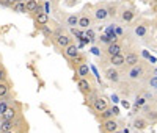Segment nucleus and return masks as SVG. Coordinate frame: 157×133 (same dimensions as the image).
I'll return each instance as SVG.
<instances>
[{
    "label": "nucleus",
    "instance_id": "obj_1",
    "mask_svg": "<svg viewBox=\"0 0 157 133\" xmlns=\"http://www.w3.org/2000/svg\"><path fill=\"white\" fill-rule=\"evenodd\" d=\"M145 72H146L145 66H143L141 63H138L137 66H134V68H130V69H129L127 77H129L130 80H138V78H141L143 75H145Z\"/></svg>",
    "mask_w": 157,
    "mask_h": 133
},
{
    "label": "nucleus",
    "instance_id": "obj_2",
    "mask_svg": "<svg viewBox=\"0 0 157 133\" xmlns=\"http://www.w3.org/2000/svg\"><path fill=\"white\" fill-rule=\"evenodd\" d=\"M54 39H55V42H57L60 47H63V49H66L68 46H71V38H69L66 33H63L61 30L55 31V35H54Z\"/></svg>",
    "mask_w": 157,
    "mask_h": 133
},
{
    "label": "nucleus",
    "instance_id": "obj_3",
    "mask_svg": "<svg viewBox=\"0 0 157 133\" xmlns=\"http://www.w3.org/2000/svg\"><path fill=\"white\" fill-rule=\"evenodd\" d=\"M93 108L96 113H102V111H105L109 108V103H107V99H104V97H98L93 100Z\"/></svg>",
    "mask_w": 157,
    "mask_h": 133
},
{
    "label": "nucleus",
    "instance_id": "obj_4",
    "mask_svg": "<svg viewBox=\"0 0 157 133\" xmlns=\"http://www.w3.org/2000/svg\"><path fill=\"white\" fill-rule=\"evenodd\" d=\"M118 127H120V124H118L113 117L112 119H105L104 124H102V128H104V131H105V133H113V131L118 130Z\"/></svg>",
    "mask_w": 157,
    "mask_h": 133
},
{
    "label": "nucleus",
    "instance_id": "obj_5",
    "mask_svg": "<svg viewBox=\"0 0 157 133\" xmlns=\"http://www.w3.org/2000/svg\"><path fill=\"white\" fill-rule=\"evenodd\" d=\"M104 75H105L107 80H110V82H113V83L120 82V72H118L116 68H113V66H112V68H109V69H105Z\"/></svg>",
    "mask_w": 157,
    "mask_h": 133
},
{
    "label": "nucleus",
    "instance_id": "obj_6",
    "mask_svg": "<svg viewBox=\"0 0 157 133\" xmlns=\"http://www.w3.org/2000/svg\"><path fill=\"white\" fill-rule=\"evenodd\" d=\"M109 17V8H105V6H98L96 9H94V19L96 20H105Z\"/></svg>",
    "mask_w": 157,
    "mask_h": 133
},
{
    "label": "nucleus",
    "instance_id": "obj_7",
    "mask_svg": "<svg viewBox=\"0 0 157 133\" xmlns=\"http://www.w3.org/2000/svg\"><path fill=\"white\" fill-rule=\"evenodd\" d=\"M77 86H78V89H80V91L83 92V94H88V92H91V83L88 82L86 78H83V77L78 78Z\"/></svg>",
    "mask_w": 157,
    "mask_h": 133
},
{
    "label": "nucleus",
    "instance_id": "obj_8",
    "mask_svg": "<svg viewBox=\"0 0 157 133\" xmlns=\"http://www.w3.org/2000/svg\"><path fill=\"white\" fill-rule=\"evenodd\" d=\"M110 63H112L113 68H120V66H124L126 64V57L121 55V53H118V55L110 57Z\"/></svg>",
    "mask_w": 157,
    "mask_h": 133
},
{
    "label": "nucleus",
    "instance_id": "obj_9",
    "mask_svg": "<svg viewBox=\"0 0 157 133\" xmlns=\"http://www.w3.org/2000/svg\"><path fill=\"white\" fill-rule=\"evenodd\" d=\"M138 63H140V58H138L137 53L130 52V53H127V55H126V66H129V68H134V66H137Z\"/></svg>",
    "mask_w": 157,
    "mask_h": 133
},
{
    "label": "nucleus",
    "instance_id": "obj_10",
    "mask_svg": "<svg viewBox=\"0 0 157 133\" xmlns=\"http://www.w3.org/2000/svg\"><path fill=\"white\" fill-rule=\"evenodd\" d=\"M134 35H135L137 38H145V36L148 35V27L143 25V24L137 25L135 28H134Z\"/></svg>",
    "mask_w": 157,
    "mask_h": 133
},
{
    "label": "nucleus",
    "instance_id": "obj_11",
    "mask_svg": "<svg viewBox=\"0 0 157 133\" xmlns=\"http://www.w3.org/2000/svg\"><path fill=\"white\" fill-rule=\"evenodd\" d=\"M64 55H66L68 58H71V60H74L78 55V49L74 44H71V46H68L66 49H64Z\"/></svg>",
    "mask_w": 157,
    "mask_h": 133
},
{
    "label": "nucleus",
    "instance_id": "obj_12",
    "mask_svg": "<svg viewBox=\"0 0 157 133\" xmlns=\"http://www.w3.org/2000/svg\"><path fill=\"white\" fill-rule=\"evenodd\" d=\"M107 53H109L110 57L118 55V53H121V46L118 44V42H112V44H109V47H107Z\"/></svg>",
    "mask_w": 157,
    "mask_h": 133
},
{
    "label": "nucleus",
    "instance_id": "obj_13",
    "mask_svg": "<svg viewBox=\"0 0 157 133\" xmlns=\"http://www.w3.org/2000/svg\"><path fill=\"white\" fill-rule=\"evenodd\" d=\"M90 25H91V17L88 14L80 16V19H78V27L83 28V30H86V28H90Z\"/></svg>",
    "mask_w": 157,
    "mask_h": 133
},
{
    "label": "nucleus",
    "instance_id": "obj_14",
    "mask_svg": "<svg viewBox=\"0 0 157 133\" xmlns=\"http://www.w3.org/2000/svg\"><path fill=\"white\" fill-rule=\"evenodd\" d=\"M132 125L137 130H145L148 127V121H146V119H143V117H137V119H134V124Z\"/></svg>",
    "mask_w": 157,
    "mask_h": 133
},
{
    "label": "nucleus",
    "instance_id": "obj_15",
    "mask_svg": "<svg viewBox=\"0 0 157 133\" xmlns=\"http://www.w3.org/2000/svg\"><path fill=\"white\" fill-rule=\"evenodd\" d=\"M25 11L27 13H36L38 11V0H29L25 3Z\"/></svg>",
    "mask_w": 157,
    "mask_h": 133
},
{
    "label": "nucleus",
    "instance_id": "obj_16",
    "mask_svg": "<svg viewBox=\"0 0 157 133\" xmlns=\"http://www.w3.org/2000/svg\"><path fill=\"white\" fill-rule=\"evenodd\" d=\"M134 16H135V13L132 11V9H124L123 13H121V19L124 20V22H130L134 19Z\"/></svg>",
    "mask_w": 157,
    "mask_h": 133
},
{
    "label": "nucleus",
    "instance_id": "obj_17",
    "mask_svg": "<svg viewBox=\"0 0 157 133\" xmlns=\"http://www.w3.org/2000/svg\"><path fill=\"white\" fill-rule=\"evenodd\" d=\"M78 19H80V17H77L75 14H69V16L66 17V25L71 27V28H74L75 25H78Z\"/></svg>",
    "mask_w": 157,
    "mask_h": 133
},
{
    "label": "nucleus",
    "instance_id": "obj_18",
    "mask_svg": "<svg viewBox=\"0 0 157 133\" xmlns=\"http://www.w3.org/2000/svg\"><path fill=\"white\" fill-rule=\"evenodd\" d=\"M36 22L39 25H46L49 22V16H47V13H38L36 14Z\"/></svg>",
    "mask_w": 157,
    "mask_h": 133
},
{
    "label": "nucleus",
    "instance_id": "obj_19",
    "mask_svg": "<svg viewBox=\"0 0 157 133\" xmlns=\"http://www.w3.org/2000/svg\"><path fill=\"white\" fill-rule=\"evenodd\" d=\"M77 72H78V75H80V77H86L88 75V72H90V69H88V64L86 63H80V64H78V69H77Z\"/></svg>",
    "mask_w": 157,
    "mask_h": 133
},
{
    "label": "nucleus",
    "instance_id": "obj_20",
    "mask_svg": "<svg viewBox=\"0 0 157 133\" xmlns=\"http://www.w3.org/2000/svg\"><path fill=\"white\" fill-rule=\"evenodd\" d=\"M2 116H3V119H6V121H13V119L16 117V110L14 108H6V111Z\"/></svg>",
    "mask_w": 157,
    "mask_h": 133
},
{
    "label": "nucleus",
    "instance_id": "obj_21",
    "mask_svg": "<svg viewBox=\"0 0 157 133\" xmlns=\"http://www.w3.org/2000/svg\"><path fill=\"white\" fill-rule=\"evenodd\" d=\"M0 128H2V131H10V130H13V121H6V119H3V122L0 124Z\"/></svg>",
    "mask_w": 157,
    "mask_h": 133
},
{
    "label": "nucleus",
    "instance_id": "obj_22",
    "mask_svg": "<svg viewBox=\"0 0 157 133\" xmlns=\"http://www.w3.org/2000/svg\"><path fill=\"white\" fill-rule=\"evenodd\" d=\"M101 116L104 117V121H105V119H112V117L116 116V114H115V110H113V108H107L105 111L101 113Z\"/></svg>",
    "mask_w": 157,
    "mask_h": 133
},
{
    "label": "nucleus",
    "instance_id": "obj_23",
    "mask_svg": "<svg viewBox=\"0 0 157 133\" xmlns=\"http://www.w3.org/2000/svg\"><path fill=\"white\" fill-rule=\"evenodd\" d=\"M10 91V86L5 82H0V97H5Z\"/></svg>",
    "mask_w": 157,
    "mask_h": 133
},
{
    "label": "nucleus",
    "instance_id": "obj_24",
    "mask_svg": "<svg viewBox=\"0 0 157 133\" xmlns=\"http://www.w3.org/2000/svg\"><path fill=\"white\" fill-rule=\"evenodd\" d=\"M13 11L14 13H25V3L24 2H17L16 5H13Z\"/></svg>",
    "mask_w": 157,
    "mask_h": 133
},
{
    "label": "nucleus",
    "instance_id": "obj_25",
    "mask_svg": "<svg viewBox=\"0 0 157 133\" xmlns=\"http://www.w3.org/2000/svg\"><path fill=\"white\" fill-rule=\"evenodd\" d=\"M148 100L145 99V97H137V100H135V105H134V108L137 110V108H141V106H145V103H146Z\"/></svg>",
    "mask_w": 157,
    "mask_h": 133
},
{
    "label": "nucleus",
    "instance_id": "obj_26",
    "mask_svg": "<svg viewBox=\"0 0 157 133\" xmlns=\"http://www.w3.org/2000/svg\"><path fill=\"white\" fill-rule=\"evenodd\" d=\"M148 85H149V88L157 89V77H155V75H154V77H151V80L148 82Z\"/></svg>",
    "mask_w": 157,
    "mask_h": 133
},
{
    "label": "nucleus",
    "instance_id": "obj_27",
    "mask_svg": "<svg viewBox=\"0 0 157 133\" xmlns=\"http://www.w3.org/2000/svg\"><path fill=\"white\" fill-rule=\"evenodd\" d=\"M6 108H8L6 100H2V102H0V114H3V113L6 111Z\"/></svg>",
    "mask_w": 157,
    "mask_h": 133
},
{
    "label": "nucleus",
    "instance_id": "obj_28",
    "mask_svg": "<svg viewBox=\"0 0 157 133\" xmlns=\"http://www.w3.org/2000/svg\"><path fill=\"white\" fill-rule=\"evenodd\" d=\"M17 2H22V0H3V5H10V6H13V5H16Z\"/></svg>",
    "mask_w": 157,
    "mask_h": 133
},
{
    "label": "nucleus",
    "instance_id": "obj_29",
    "mask_svg": "<svg viewBox=\"0 0 157 133\" xmlns=\"http://www.w3.org/2000/svg\"><path fill=\"white\" fill-rule=\"evenodd\" d=\"M85 36H86V38H90V39H93V38H94V31L91 30V28H86V33H85Z\"/></svg>",
    "mask_w": 157,
    "mask_h": 133
},
{
    "label": "nucleus",
    "instance_id": "obj_30",
    "mask_svg": "<svg viewBox=\"0 0 157 133\" xmlns=\"http://www.w3.org/2000/svg\"><path fill=\"white\" fill-rule=\"evenodd\" d=\"M3 80H5V71L0 68V82H3Z\"/></svg>",
    "mask_w": 157,
    "mask_h": 133
},
{
    "label": "nucleus",
    "instance_id": "obj_31",
    "mask_svg": "<svg viewBox=\"0 0 157 133\" xmlns=\"http://www.w3.org/2000/svg\"><path fill=\"white\" fill-rule=\"evenodd\" d=\"M116 13H115V8H109V16H115Z\"/></svg>",
    "mask_w": 157,
    "mask_h": 133
},
{
    "label": "nucleus",
    "instance_id": "obj_32",
    "mask_svg": "<svg viewBox=\"0 0 157 133\" xmlns=\"http://www.w3.org/2000/svg\"><path fill=\"white\" fill-rule=\"evenodd\" d=\"M3 133H14V131H13V130H10V131H3Z\"/></svg>",
    "mask_w": 157,
    "mask_h": 133
},
{
    "label": "nucleus",
    "instance_id": "obj_33",
    "mask_svg": "<svg viewBox=\"0 0 157 133\" xmlns=\"http://www.w3.org/2000/svg\"><path fill=\"white\" fill-rule=\"evenodd\" d=\"M113 133H123V131H120V130H116V131H113Z\"/></svg>",
    "mask_w": 157,
    "mask_h": 133
},
{
    "label": "nucleus",
    "instance_id": "obj_34",
    "mask_svg": "<svg viewBox=\"0 0 157 133\" xmlns=\"http://www.w3.org/2000/svg\"><path fill=\"white\" fill-rule=\"evenodd\" d=\"M154 75H155V77H157V69H155V72H154Z\"/></svg>",
    "mask_w": 157,
    "mask_h": 133
},
{
    "label": "nucleus",
    "instance_id": "obj_35",
    "mask_svg": "<svg viewBox=\"0 0 157 133\" xmlns=\"http://www.w3.org/2000/svg\"><path fill=\"white\" fill-rule=\"evenodd\" d=\"M155 44H157V36H155Z\"/></svg>",
    "mask_w": 157,
    "mask_h": 133
},
{
    "label": "nucleus",
    "instance_id": "obj_36",
    "mask_svg": "<svg viewBox=\"0 0 157 133\" xmlns=\"http://www.w3.org/2000/svg\"><path fill=\"white\" fill-rule=\"evenodd\" d=\"M155 2H157V0H155Z\"/></svg>",
    "mask_w": 157,
    "mask_h": 133
}]
</instances>
